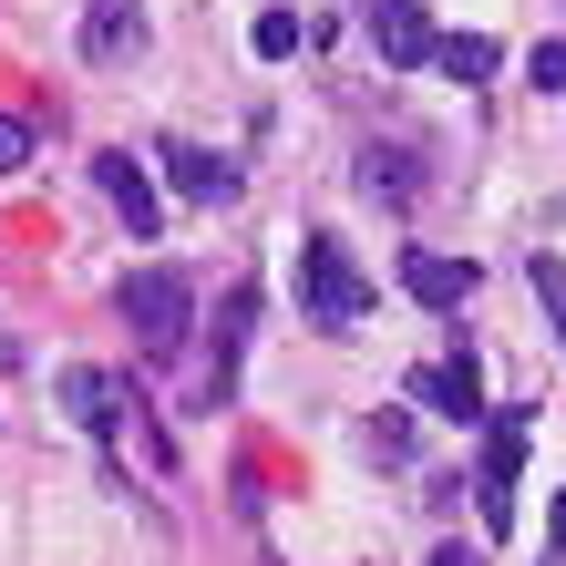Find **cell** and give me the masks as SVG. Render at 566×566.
Instances as JSON below:
<instances>
[{
  "mask_svg": "<svg viewBox=\"0 0 566 566\" xmlns=\"http://www.w3.org/2000/svg\"><path fill=\"white\" fill-rule=\"evenodd\" d=\"M114 310H124V329H135L145 360H176V350H186V319H196V279L165 269V258H155V269H124Z\"/></svg>",
  "mask_w": 566,
  "mask_h": 566,
  "instance_id": "1",
  "label": "cell"
},
{
  "mask_svg": "<svg viewBox=\"0 0 566 566\" xmlns=\"http://www.w3.org/2000/svg\"><path fill=\"white\" fill-rule=\"evenodd\" d=\"M298 298H310V319H319V329H360V319H371V279H360V269H350V248H340V238H319V227L298 238Z\"/></svg>",
  "mask_w": 566,
  "mask_h": 566,
  "instance_id": "2",
  "label": "cell"
},
{
  "mask_svg": "<svg viewBox=\"0 0 566 566\" xmlns=\"http://www.w3.org/2000/svg\"><path fill=\"white\" fill-rule=\"evenodd\" d=\"M515 474H525V412H494V422H484V463H474V515H484V536H505V525H515Z\"/></svg>",
  "mask_w": 566,
  "mask_h": 566,
  "instance_id": "3",
  "label": "cell"
},
{
  "mask_svg": "<svg viewBox=\"0 0 566 566\" xmlns=\"http://www.w3.org/2000/svg\"><path fill=\"white\" fill-rule=\"evenodd\" d=\"M371 52L391 62V73H422V62L443 52V31H432L422 0H371Z\"/></svg>",
  "mask_w": 566,
  "mask_h": 566,
  "instance_id": "4",
  "label": "cell"
},
{
  "mask_svg": "<svg viewBox=\"0 0 566 566\" xmlns=\"http://www.w3.org/2000/svg\"><path fill=\"white\" fill-rule=\"evenodd\" d=\"M350 176H360V196H391V207H412V196L432 186V165H422V145H402V135H371V145H360V165H350Z\"/></svg>",
  "mask_w": 566,
  "mask_h": 566,
  "instance_id": "5",
  "label": "cell"
},
{
  "mask_svg": "<svg viewBox=\"0 0 566 566\" xmlns=\"http://www.w3.org/2000/svg\"><path fill=\"white\" fill-rule=\"evenodd\" d=\"M93 186L114 196V217L135 227V238H155V227H165V196H155V176H145L135 155H93Z\"/></svg>",
  "mask_w": 566,
  "mask_h": 566,
  "instance_id": "6",
  "label": "cell"
},
{
  "mask_svg": "<svg viewBox=\"0 0 566 566\" xmlns=\"http://www.w3.org/2000/svg\"><path fill=\"white\" fill-rule=\"evenodd\" d=\"M145 52V0H83V62H135Z\"/></svg>",
  "mask_w": 566,
  "mask_h": 566,
  "instance_id": "7",
  "label": "cell"
},
{
  "mask_svg": "<svg viewBox=\"0 0 566 566\" xmlns=\"http://www.w3.org/2000/svg\"><path fill=\"white\" fill-rule=\"evenodd\" d=\"M412 402L443 412V422H484V381H474V360H422V371H412Z\"/></svg>",
  "mask_w": 566,
  "mask_h": 566,
  "instance_id": "8",
  "label": "cell"
},
{
  "mask_svg": "<svg viewBox=\"0 0 566 566\" xmlns=\"http://www.w3.org/2000/svg\"><path fill=\"white\" fill-rule=\"evenodd\" d=\"M402 289L422 310H463L474 298V258H443V248H402Z\"/></svg>",
  "mask_w": 566,
  "mask_h": 566,
  "instance_id": "9",
  "label": "cell"
},
{
  "mask_svg": "<svg viewBox=\"0 0 566 566\" xmlns=\"http://www.w3.org/2000/svg\"><path fill=\"white\" fill-rule=\"evenodd\" d=\"M155 155H165V186L196 196V207H227V196H238V165L207 155V145H155Z\"/></svg>",
  "mask_w": 566,
  "mask_h": 566,
  "instance_id": "10",
  "label": "cell"
},
{
  "mask_svg": "<svg viewBox=\"0 0 566 566\" xmlns=\"http://www.w3.org/2000/svg\"><path fill=\"white\" fill-rule=\"evenodd\" d=\"M62 412H73L83 432H124V381L93 371V360H73V371H62Z\"/></svg>",
  "mask_w": 566,
  "mask_h": 566,
  "instance_id": "11",
  "label": "cell"
},
{
  "mask_svg": "<svg viewBox=\"0 0 566 566\" xmlns=\"http://www.w3.org/2000/svg\"><path fill=\"white\" fill-rule=\"evenodd\" d=\"M432 73H453V83H484V73H494V31H443Z\"/></svg>",
  "mask_w": 566,
  "mask_h": 566,
  "instance_id": "12",
  "label": "cell"
},
{
  "mask_svg": "<svg viewBox=\"0 0 566 566\" xmlns=\"http://www.w3.org/2000/svg\"><path fill=\"white\" fill-rule=\"evenodd\" d=\"M360 443H371L381 463H402L412 453V412H371V422H360Z\"/></svg>",
  "mask_w": 566,
  "mask_h": 566,
  "instance_id": "13",
  "label": "cell"
},
{
  "mask_svg": "<svg viewBox=\"0 0 566 566\" xmlns=\"http://www.w3.org/2000/svg\"><path fill=\"white\" fill-rule=\"evenodd\" d=\"M525 279H536V298H546V319H556V350H566V269H556V258L536 248V269H525Z\"/></svg>",
  "mask_w": 566,
  "mask_h": 566,
  "instance_id": "14",
  "label": "cell"
},
{
  "mask_svg": "<svg viewBox=\"0 0 566 566\" xmlns=\"http://www.w3.org/2000/svg\"><path fill=\"white\" fill-rule=\"evenodd\" d=\"M258 52L289 62V52H298V11H258Z\"/></svg>",
  "mask_w": 566,
  "mask_h": 566,
  "instance_id": "15",
  "label": "cell"
},
{
  "mask_svg": "<svg viewBox=\"0 0 566 566\" xmlns=\"http://www.w3.org/2000/svg\"><path fill=\"white\" fill-rule=\"evenodd\" d=\"M525 83H536V93H566V42H536V52H525Z\"/></svg>",
  "mask_w": 566,
  "mask_h": 566,
  "instance_id": "16",
  "label": "cell"
},
{
  "mask_svg": "<svg viewBox=\"0 0 566 566\" xmlns=\"http://www.w3.org/2000/svg\"><path fill=\"white\" fill-rule=\"evenodd\" d=\"M21 165H31V124L0 114V176H21Z\"/></svg>",
  "mask_w": 566,
  "mask_h": 566,
  "instance_id": "17",
  "label": "cell"
}]
</instances>
